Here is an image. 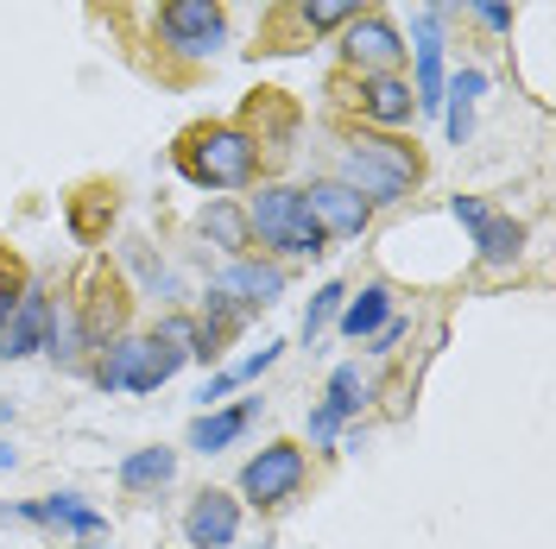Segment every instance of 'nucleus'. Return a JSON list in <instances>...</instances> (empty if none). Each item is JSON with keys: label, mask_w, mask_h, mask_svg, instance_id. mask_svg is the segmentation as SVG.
Wrapping results in <instances>:
<instances>
[{"label": "nucleus", "mask_w": 556, "mask_h": 549, "mask_svg": "<svg viewBox=\"0 0 556 549\" xmlns=\"http://www.w3.org/2000/svg\"><path fill=\"white\" fill-rule=\"evenodd\" d=\"M197 234H203L222 259H241V253H253V241H247V208L241 196H208L203 215H197Z\"/></svg>", "instance_id": "aec40b11"}, {"label": "nucleus", "mask_w": 556, "mask_h": 549, "mask_svg": "<svg viewBox=\"0 0 556 549\" xmlns=\"http://www.w3.org/2000/svg\"><path fill=\"white\" fill-rule=\"evenodd\" d=\"M348 145L354 152H367V158H380L392 177H405V183H424V152H417V139H405V133H374V127H354L348 133Z\"/></svg>", "instance_id": "412c9836"}, {"label": "nucleus", "mask_w": 556, "mask_h": 549, "mask_svg": "<svg viewBox=\"0 0 556 549\" xmlns=\"http://www.w3.org/2000/svg\"><path fill=\"white\" fill-rule=\"evenodd\" d=\"M253 549H273V537H260V544H253Z\"/></svg>", "instance_id": "a19ab883"}, {"label": "nucleus", "mask_w": 556, "mask_h": 549, "mask_svg": "<svg viewBox=\"0 0 556 549\" xmlns=\"http://www.w3.org/2000/svg\"><path fill=\"white\" fill-rule=\"evenodd\" d=\"M311 486V448L304 443H266L241 461V481H235V499L253 506V512H285L298 506Z\"/></svg>", "instance_id": "20e7f679"}, {"label": "nucleus", "mask_w": 556, "mask_h": 549, "mask_svg": "<svg viewBox=\"0 0 556 549\" xmlns=\"http://www.w3.org/2000/svg\"><path fill=\"white\" fill-rule=\"evenodd\" d=\"M354 82V120L361 127H374V133H405L417 120V102H412V82H405V69H386V76H348Z\"/></svg>", "instance_id": "0eeeda50"}, {"label": "nucleus", "mask_w": 556, "mask_h": 549, "mask_svg": "<svg viewBox=\"0 0 556 549\" xmlns=\"http://www.w3.org/2000/svg\"><path fill=\"white\" fill-rule=\"evenodd\" d=\"M222 297H235L247 316H260V309L285 304V291H291V272L278 266V259H260V253H241V259H222V272L208 278Z\"/></svg>", "instance_id": "6e6552de"}, {"label": "nucleus", "mask_w": 556, "mask_h": 549, "mask_svg": "<svg viewBox=\"0 0 556 549\" xmlns=\"http://www.w3.org/2000/svg\"><path fill=\"white\" fill-rule=\"evenodd\" d=\"M386 316H392V284H386V278H374V284L348 291V304H342V316H336V322H342L348 342H367Z\"/></svg>", "instance_id": "b1692460"}, {"label": "nucleus", "mask_w": 556, "mask_h": 549, "mask_svg": "<svg viewBox=\"0 0 556 549\" xmlns=\"http://www.w3.org/2000/svg\"><path fill=\"white\" fill-rule=\"evenodd\" d=\"M235 44V20L222 0H159V51L172 64H215Z\"/></svg>", "instance_id": "7ed1b4c3"}, {"label": "nucleus", "mask_w": 556, "mask_h": 549, "mask_svg": "<svg viewBox=\"0 0 556 549\" xmlns=\"http://www.w3.org/2000/svg\"><path fill=\"white\" fill-rule=\"evenodd\" d=\"M83 291H89V297H83V304H70V309H76V322H83L89 347L102 354L114 335H127V284H121L114 272H89Z\"/></svg>", "instance_id": "f8f14e48"}, {"label": "nucleus", "mask_w": 556, "mask_h": 549, "mask_svg": "<svg viewBox=\"0 0 556 549\" xmlns=\"http://www.w3.org/2000/svg\"><path fill=\"white\" fill-rule=\"evenodd\" d=\"M114 221V190H83L70 203V234L76 241H102V228Z\"/></svg>", "instance_id": "cd10ccee"}, {"label": "nucleus", "mask_w": 556, "mask_h": 549, "mask_svg": "<svg viewBox=\"0 0 556 549\" xmlns=\"http://www.w3.org/2000/svg\"><path fill=\"white\" fill-rule=\"evenodd\" d=\"M374 0H285V26H291V38H336Z\"/></svg>", "instance_id": "6ab92c4d"}, {"label": "nucleus", "mask_w": 556, "mask_h": 549, "mask_svg": "<svg viewBox=\"0 0 556 549\" xmlns=\"http://www.w3.org/2000/svg\"><path fill=\"white\" fill-rule=\"evenodd\" d=\"M20 291H26V278H20V266H13V259H0V322L13 316V304H20Z\"/></svg>", "instance_id": "e433bc0d"}, {"label": "nucleus", "mask_w": 556, "mask_h": 549, "mask_svg": "<svg viewBox=\"0 0 556 549\" xmlns=\"http://www.w3.org/2000/svg\"><path fill=\"white\" fill-rule=\"evenodd\" d=\"M241 208H247V241L260 246V259L291 266V259H316V253H329V241H323V228L311 221V208H304V190H298V183L260 177V183L247 190Z\"/></svg>", "instance_id": "f03ea898"}, {"label": "nucleus", "mask_w": 556, "mask_h": 549, "mask_svg": "<svg viewBox=\"0 0 556 549\" xmlns=\"http://www.w3.org/2000/svg\"><path fill=\"white\" fill-rule=\"evenodd\" d=\"M184 367H190V360H184L177 347H159L152 335H146V360H139V373H134V385H127V392H134V398H152V392H159V385H172Z\"/></svg>", "instance_id": "bb28decb"}, {"label": "nucleus", "mask_w": 556, "mask_h": 549, "mask_svg": "<svg viewBox=\"0 0 556 549\" xmlns=\"http://www.w3.org/2000/svg\"><path fill=\"white\" fill-rule=\"evenodd\" d=\"M228 392H241V385H235V373H228V367H215V373L197 385V411H215V405H228Z\"/></svg>", "instance_id": "f704fd0d"}, {"label": "nucleus", "mask_w": 556, "mask_h": 549, "mask_svg": "<svg viewBox=\"0 0 556 549\" xmlns=\"http://www.w3.org/2000/svg\"><path fill=\"white\" fill-rule=\"evenodd\" d=\"M45 322H51V284L26 278L13 316L0 322V360H33L38 347H45Z\"/></svg>", "instance_id": "ddd939ff"}, {"label": "nucleus", "mask_w": 556, "mask_h": 549, "mask_svg": "<svg viewBox=\"0 0 556 549\" xmlns=\"http://www.w3.org/2000/svg\"><path fill=\"white\" fill-rule=\"evenodd\" d=\"M405 58H412V102L417 114H443V82H450V38H443V13H412L405 33Z\"/></svg>", "instance_id": "423d86ee"}, {"label": "nucleus", "mask_w": 556, "mask_h": 549, "mask_svg": "<svg viewBox=\"0 0 556 549\" xmlns=\"http://www.w3.org/2000/svg\"><path fill=\"white\" fill-rule=\"evenodd\" d=\"M241 499L228 486H203L190 506H184V544L190 549H235L241 537Z\"/></svg>", "instance_id": "9d476101"}, {"label": "nucleus", "mask_w": 556, "mask_h": 549, "mask_svg": "<svg viewBox=\"0 0 556 549\" xmlns=\"http://www.w3.org/2000/svg\"><path fill=\"white\" fill-rule=\"evenodd\" d=\"M152 342L177 347L184 360H197V316H190V309H165V316L152 322Z\"/></svg>", "instance_id": "c756f323"}, {"label": "nucleus", "mask_w": 556, "mask_h": 549, "mask_svg": "<svg viewBox=\"0 0 556 549\" xmlns=\"http://www.w3.org/2000/svg\"><path fill=\"white\" fill-rule=\"evenodd\" d=\"M468 241H475V266H481V272H513V266L525 259L531 228H525L519 215H500V208H493V215H486Z\"/></svg>", "instance_id": "f3484780"}, {"label": "nucleus", "mask_w": 556, "mask_h": 549, "mask_svg": "<svg viewBox=\"0 0 556 549\" xmlns=\"http://www.w3.org/2000/svg\"><path fill=\"white\" fill-rule=\"evenodd\" d=\"M13 468H20V448H7V443H0V474H13Z\"/></svg>", "instance_id": "4c0bfd02"}, {"label": "nucleus", "mask_w": 556, "mask_h": 549, "mask_svg": "<svg viewBox=\"0 0 556 549\" xmlns=\"http://www.w3.org/2000/svg\"><path fill=\"white\" fill-rule=\"evenodd\" d=\"M190 316H197V360H203V367H215V360H222V347L247 329V309L235 304V297H222L215 284L197 291V309H190Z\"/></svg>", "instance_id": "4468645a"}, {"label": "nucleus", "mask_w": 556, "mask_h": 549, "mask_svg": "<svg viewBox=\"0 0 556 549\" xmlns=\"http://www.w3.org/2000/svg\"><path fill=\"white\" fill-rule=\"evenodd\" d=\"M462 7H468V13H475V26L493 33V38H506V33H513V20H519V7H513V0H462Z\"/></svg>", "instance_id": "2f4dec72"}, {"label": "nucleus", "mask_w": 556, "mask_h": 549, "mask_svg": "<svg viewBox=\"0 0 556 549\" xmlns=\"http://www.w3.org/2000/svg\"><path fill=\"white\" fill-rule=\"evenodd\" d=\"M298 190H304V208H311V221L323 228V241H361L374 228V208L361 203L348 183H336V177H311Z\"/></svg>", "instance_id": "1a4fd4ad"}, {"label": "nucleus", "mask_w": 556, "mask_h": 549, "mask_svg": "<svg viewBox=\"0 0 556 549\" xmlns=\"http://www.w3.org/2000/svg\"><path fill=\"white\" fill-rule=\"evenodd\" d=\"M304 430H311V448H316V455H342V436H348V423H342L336 411H329L323 398L311 405V417H304Z\"/></svg>", "instance_id": "7c9ffc66"}, {"label": "nucleus", "mask_w": 556, "mask_h": 549, "mask_svg": "<svg viewBox=\"0 0 556 549\" xmlns=\"http://www.w3.org/2000/svg\"><path fill=\"white\" fill-rule=\"evenodd\" d=\"M260 405H266V398H235V405L197 411V423H190L184 448H197V455H222V448H235V443L247 436V423L260 417Z\"/></svg>", "instance_id": "dca6fc26"}, {"label": "nucleus", "mask_w": 556, "mask_h": 549, "mask_svg": "<svg viewBox=\"0 0 556 549\" xmlns=\"http://www.w3.org/2000/svg\"><path fill=\"white\" fill-rule=\"evenodd\" d=\"M278 360H285V342H266V347H253L247 360H235L228 373H235V385H247V379H260V373H273Z\"/></svg>", "instance_id": "72a5a7b5"}, {"label": "nucleus", "mask_w": 556, "mask_h": 549, "mask_svg": "<svg viewBox=\"0 0 556 549\" xmlns=\"http://www.w3.org/2000/svg\"><path fill=\"white\" fill-rule=\"evenodd\" d=\"M405 335H412V322H405V316H399V309H392V316H386L380 329H374V335H367V354H374V360H386V354H399V342H405Z\"/></svg>", "instance_id": "473e14b6"}, {"label": "nucleus", "mask_w": 556, "mask_h": 549, "mask_svg": "<svg viewBox=\"0 0 556 549\" xmlns=\"http://www.w3.org/2000/svg\"><path fill=\"white\" fill-rule=\"evenodd\" d=\"M486 89H493V76H486L481 64H462L450 69V82H443V133H450V145H468L475 139V102H481Z\"/></svg>", "instance_id": "2eb2a0df"}, {"label": "nucleus", "mask_w": 556, "mask_h": 549, "mask_svg": "<svg viewBox=\"0 0 556 549\" xmlns=\"http://www.w3.org/2000/svg\"><path fill=\"white\" fill-rule=\"evenodd\" d=\"M114 481L127 486V493H165L177 481V448H134V455H121V468H114Z\"/></svg>", "instance_id": "5701e85b"}, {"label": "nucleus", "mask_w": 556, "mask_h": 549, "mask_svg": "<svg viewBox=\"0 0 556 549\" xmlns=\"http://www.w3.org/2000/svg\"><path fill=\"white\" fill-rule=\"evenodd\" d=\"M38 512H45V531H70V537H102L108 531L102 506H89L83 493H45Z\"/></svg>", "instance_id": "a878e982"}, {"label": "nucleus", "mask_w": 556, "mask_h": 549, "mask_svg": "<svg viewBox=\"0 0 556 549\" xmlns=\"http://www.w3.org/2000/svg\"><path fill=\"white\" fill-rule=\"evenodd\" d=\"M266 171L260 139L247 133V120H203L177 139V177L203 196H241Z\"/></svg>", "instance_id": "f257e3e1"}, {"label": "nucleus", "mask_w": 556, "mask_h": 549, "mask_svg": "<svg viewBox=\"0 0 556 549\" xmlns=\"http://www.w3.org/2000/svg\"><path fill=\"white\" fill-rule=\"evenodd\" d=\"M336 183H348V190H354V196H361V203L374 208V215H380V208H399L405 203V196H417L412 183H405V177H392L380 165V158H367V152H354V145H336Z\"/></svg>", "instance_id": "9b49d317"}, {"label": "nucleus", "mask_w": 556, "mask_h": 549, "mask_svg": "<svg viewBox=\"0 0 556 549\" xmlns=\"http://www.w3.org/2000/svg\"><path fill=\"white\" fill-rule=\"evenodd\" d=\"M7 417H13V405H7V398H0V423H7Z\"/></svg>", "instance_id": "ea45409f"}, {"label": "nucleus", "mask_w": 556, "mask_h": 549, "mask_svg": "<svg viewBox=\"0 0 556 549\" xmlns=\"http://www.w3.org/2000/svg\"><path fill=\"white\" fill-rule=\"evenodd\" d=\"M443 7H455V0H424V13H443Z\"/></svg>", "instance_id": "58836bf2"}, {"label": "nucleus", "mask_w": 556, "mask_h": 549, "mask_svg": "<svg viewBox=\"0 0 556 549\" xmlns=\"http://www.w3.org/2000/svg\"><path fill=\"white\" fill-rule=\"evenodd\" d=\"M38 354H51L58 373H89V360H96V347H89V335H83L76 309L58 304V297H51V322H45V347H38Z\"/></svg>", "instance_id": "a211bd4d"}, {"label": "nucleus", "mask_w": 556, "mask_h": 549, "mask_svg": "<svg viewBox=\"0 0 556 549\" xmlns=\"http://www.w3.org/2000/svg\"><path fill=\"white\" fill-rule=\"evenodd\" d=\"M374 392H380V379L367 373L361 360H342V367L329 373V385H323V405L342 417V423H354V417L374 405Z\"/></svg>", "instance_id": "4be33fe9"}, {"label": "nucleus", "mask_w": 556, "mask_h": 549, "mask_svg": "<svg viewBox=\"0 0 556 549\" xmlns=\"http://www.w3.org/2000/svg\"><path fill=\"white\" fill-rule=\"evenodd\" d=\"M139 360H146V335H134V329H127V335H114V342L89 360V379H96L102 392H127V385H134V373H139Z\"/></svg>", "instance_id": "393cba45"}, {"label": "nucleus", "mask_w": 556, "mask_h": 549, "mask_svg": "<svg viewBox=\"0 0 556 549\" xmlns=\"http://www.w3.org/2000/svg\"><path fill=\"white\" fill-rule=\"evenodd\" d=\"M342 304H348V284H342V278L316 284L311 304H304V322H298V335H304V342H316V335H323V329H329V322L342 316Z\"/></svg>", "instance_id": "c85d7f7f"}, {"label": "nucleus", "mask_w": 556, "mask_h": 549, "mask_svg": "<svg viewBox=\"0 0 556 549\" xmlns=\"http://www.w3.org/2000/svg\"><path fill=\"white\" fill-rule=\"evenodd\" d=\"M450 215H455V228H462V234H475L486 215H493V203H486V196H450Z\"/></svg>", "instance_id": "c9c22d12"}, {"label": "nucleus", "mask_w": 556, "mask_h": 549, "mask_svg": "<svg viewBox=\"0 0 556 549\" xmlns=\"http://www.w3.org/2000/svg\"><path fill=\"white\" fill-rule=\"evenodd\" d=\"M336 58H342L348 76H386V69H405V26L380 13V7H367L361 20H348L342 33H336Z\"/></svg>", "instance_id": "39448f33"}]
</instances>
